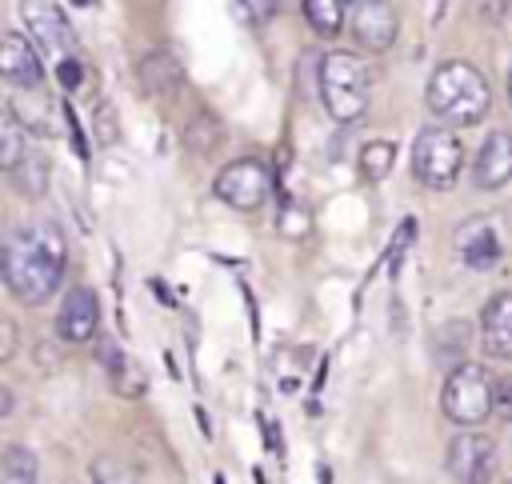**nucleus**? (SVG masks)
<instances>
[{"mask_svg":"<svg viewBox=\"0 0 512 484\" xmlns=\"http://www.w3.org/2000/svg\"><path fill=\"white\" fill-rule=\"evenodd\" d=\"M304 20L316 36H340L344 24H348V8L344 0H304Z\"/></svg>","mask_w":512,"mask_h":484,"instance_id":"nucleus-16","label":"nucleus"},{"mask_svg":"<svg viewBox=\"0 0 512 484\" xmlns=\"http://www.w3.org/2000/svg\"><path fill=\"white\" fill-rule=\"evenodd\" d=\"M348 28H352V36H356L360 48H368V52H388V48L396 44L400 20H396V8H392L388 0H352Z\"/></svg>","mask_w":512,"mask_h":484,"instance_id":"nucleus-9","label":"nucleus"},{"mask_svg":"<svg viewBox=\"0 0 512 484\" xmlns=\"http://www.w3.org/2000/svg\"><path fill=\"white\" fill-rule=\"evenodd\" d=\"M24 156H28V148H24V124L8 112V116H4V124H0V168H4V172H12Z\"/></svg>","mask_w":512,"mask_h":484,"instance_id":"nucleus-19","label":"nucleus"},{"mask_svg":"<svg viewBox=\"0 0 512 484\" xmlns=\"http://www.w3.org/2000/svg\"><path fill=\"white\" fill-rule=\"evenodd\" d=\"M508 100H512V72H508Z\"/></svg>","mask_w":512,"mask_h":484,"instance_id":"nucleus-28","label":"nucleus"},{"mask_svg":"<svg viewBox=\"0 0 512 484\" xmlns=\"http://www.w3.org/2000/svg\"><path fill=\"white\" fill-rule=\"evenodd\" d=\"M92 484H136V476H132L128 464H120L112 456H100V460H92Z\"/></svg>","mask_w":512,"mask_h":484,"instance_id":"nucleus-21","label":"nucleus"},{"mask_svg":"<svg viewBox=\"0 0 512 484\" xmlns=\"http://www.w3.org/2000/svg\"><path fill=\"white\" fill-rule=\"evenodd\" d=\"M452 244H456V256H460L468 268H476V272L496 268L500 256H504V240H500L492 216H468V220L456 228Z\"/></svg>","mask_w":512,"mask_h":484,"instance_id":"nucleus-10","label":"nucleus"},{"mask_svg":"<svg viewBox=\"0 0 512 484\" xmlns=\"http://www.w3.org/2000/svg\"><path fill=\"white\" fill-rule=\"evenodd\" d=\"M512 180V132L496 128L484 136L476 160H472V184L480 192H496Z\"/></svg>","mask_w":512,"mask_h":484,"instance_id":"nucleus-12","label":"nucleus"},{"mask_svg":"<svg viewBox=\"0 0 512 484\" xmlns=\"http://www.w3.org/2000/svg\"><path fill=\"white\" fill-rule=\"evenodd\" d=\"M392 160H396V144L392 140H372V144H364L360 148V172H364V180H384L388 172H392Z\"/></svg>","mask_w":512,"mask_h":484,"instance_id":"nucleus-18","label":"nucleus"},{"mask_svg":"<svg viewBox=\"0 0 512 484\" xmlns=\"http://www.w3.org/2000/svg\"><path fill=\"white\" fill-rule=\"evenodd\" d=\"M424 100L432 108L436 120L444 124H480L492 108V88L484 80L480 68H472L468 60H444L432 76H428V88H424Z\"/></svg>","mask_w":512,"mask_h":484,"instance_id":"nucleus-2","label":"nucleus"},{"mask_svg":"<svg viewBox=\"0 0 512 484\" xmlns=\"http://www.w3.org/2000/svg\"><path fill=\"white\" fill-rule=\"evenodd\" d=\"M8 176H12V184H16L20 196L36 200V196H44V188H48V160H44L40 152H28Z\"/></svg>","mask_w":512,"mask_h":484,"instance_id":"nucleus-17","label":"nucleus"},{"mask_svg":"<svg viewBox=\"0 0 512 484\" xmlns=\"http://www.w3.org/2000/svg\"><path fill=\"white\" fill-rule=\"evenodd\" d=\"M368 96H372V80L368 68L356 52L332 48L320 60V104L336 124H352L368 112Z\"/></svg>","mask_w":512,"mask_h":484,"instance_id":"nucleus-3","label":"nucleus"},{"mask_svg":"<svg viewBox=\"0 0 512 484\" xmlns=\"http://www.w3.org/2000/svg\"><path fill=\"white\" fill-rule=\"evenodd\" d=\"M440 408L452 424L460 428H480L492 412H496V376L476 364V360H464L448 372L444 388H440Z\"/></svg>","mask_w":512,"mask_h":484,"instance_id":"nucleus-4","label":"nucleus"},{"mask_svg":"<svg viewBox=\"0 0 512 484\" xmlns=\"http://www.w3.org/2000/svg\"><path fill=\"white\" fill-rule=\"evenodd\" d=\"M76 4H80V8H88V4H96V0H76Z\"/></svg>","mask_w":512,"mask_h":484,"instance_id":"nucleus-27","label":"nucleus"},{"mask_svg":"<svg viewBox=\"0 0 512 484\" xmlns=\"http://www.w3.org/2000/svg\"><path fill=\"white\" fill-rule=\"evenodd\" d=\"M236 8H240V16L248 24H264L276 12V0H236Z\"/></svg>","mask_w":512,"mask_h":484,"instance_id":"nucleus-22","label":"nucleus"},{"mask_svg":"<svg viewBox=\"0 0 512 484\" xmlns=\"http://www.w3.org/2000/svg\"><path fill=\"white\" fill-rule=\"evenodd\" d=\"M68 268L64 232L52 220L16 224L4 240V284L20 304H44L56 296Z\"/></svg>","mask_w":512,"mask_h":484,"instance_id":"nucleus-1","label":"nucleus"},{"mask_svg":"<svg viewBox=\"0 0 512 484\" xmlns=\"http://www.w3.org/2000/svg\"><path fill=\"white\" fill-rule=\"evenodd\" d=\"M480 344L496 360L512 356V292H496L480 308Z\"/></svg>","mask_w":512,"mask_h":484,"instance_id":"nucleus-14","label":"nucleus"},{"mask_svg":"<svg viewBox=\"0 0 512 484\" xmlns=\"http://www.w3.org/2000/svg\"><path fill=\"white\" fill-rule=\"evenodd\" d=\"M136 80L144 88V96H156V100H168L180 84H184V72H180V60L168 52V48H156L140 60L136 68Z\"/></svg>","mask_w":512,"mask_h":484,"instance_id":"nucleus-15","label":"nucleus"},{"mask_svg":"<svg viewBox=\"0 0 512 484\" xmlns=\"http://www.w3.org/2000/svg\"><path fill=\"white\" fill-rule=\"evenodd\" d=\"M20 20H24V28H28V36H32V44L36 48H44V52H52V56H72V24L64 20V12H60V4H52V0H20Z\"/></svg>","mask_w":512,"mask_h":484,"instance_id":"nucleus-8","label":"nucleus"},{"mask_svg":"<svg viewBox=\"0 0 512 484\" xmlns=\"http://www.w3.org/2000/svg\"><path fill=\"white\" fill-rule=\"evenodd\" d=\"M0 328H4V348H0V360H12V352H16V328H12V320H4Z\"/></svg>","mask_w":512,"mask_h":484,"instance_id":"nucleus-25","label":"nucleus"},{"mask_svg":"<svg viewBox=\"0 0 512 484\" xmlns=\"http://www.w3.org/2000/svg\"><path fill=\"white\" fill-rule=\"evenodd\" d=\"M504 484H512V480H504Z\"/></svg>","mask_w":512,"mask_h":484,"instance_id":"nucleus-29","label":"nucleus"},{"mask_svg":"<svg viewBox=\"0 0 512 484\" xmlns=\"http://www.w3.org/2000/svg\"><path fill=\"white\" fill-rule=\"evenodd\" d=\"M460 168H464V144H460L456 132L432 124V128H424V132L416 136V144H412V176H416L424 188L448 192V188L456 184Z\"/></svg>","mask_w":512,"mask_h":484,"instance_id":"nucleus-5","label":"nucleus"},{"mask_svg":"<svg viewBox=\"0 0 512 484\" xmlns=\"http://www.w3.org/2000/svg\"><path fill=\"white\" fill-rule=\"evenodd\" d=\"M212 192L228 204V208H240V212H256L268 192H272V172L260 156H240L232 164H224L212 180Z\"/></svg>","mask_w":512,"mask_h":484,"instance_id":"nucleus-6","label":"nucleus"},{"mask_svg":"<svg viewBox=\"0 0 512 484\" xmlns=\"http://www.w3.org/2000/svg\"><path fill=\"white\" fill-rule=\"evenodd\" d=\"M0 76L16 88H40L44 80V64H40V52L32 48L28 36L20 32H8L0 40Z\"/></svg>","mask_w":512,"mask_h":484,"instance_id":"nucleus-13","label":"nucleus"},{"mask_svg":"<svg viewBox=\"0 0 512 484\" xmlns=\"http://www.w3.org/2000/svg\"><path fill=\"white\" fill-rule=\"evenodd\" d=\"M496 460H500L496 440L476 428H460L444 452V468H448L452 484H488L496 476Z\"/></svg>","mask_w":512,"mask_h":484,"instance_id":"nucleus-7","label":"nucleus"},{"mask_svg":"<svg viewBox=\"0 0 512 484\" xmlns=\"http://www.w3.org/2000/svg\"><path fill=\"white\" fill-rule=\"evenodd\" d=\"M76 80H80V64H76L72 56H64V60H60V84H68V88H72Z\"/></svg>","mask_w":512,"mask_h":484,"instance_id":"nucleus-24","label":"nucleus"},{"mask_svg":"<svg viewBox=\"0 0 512 484\" xmlns=\"http://www.w3.org/2000/svg\"><path fill=\"white\" fill-rule=\"evenodd\" d=\"M96 328H100V300H96V292L84 288V284L68 288V292H64V304H60V312H56V332H60V340H68V344H88V340L96 336Z\"/></svg>","mask_w":512,"mask_h":484,"instance_id":"nucleus-11","label":"nucleus"},{"mask_svg":"<svg viewBox=\"0 0 512 484\" xmlns=\"http://www.w3.org/2000/svg\"><path fill=\"white\" fill-rule=\"evenodd\" d=\"M496 412L512 420V376H496Z\"/></svg>","mask_w":512,"mask_h":484,"instance_id":"nucleus-23","label":"nucleus"},{"mask_svg":"<svg viewBox=\"0 0 512 484\" xmlns=\"http://www.w3.org/2000/svg\"><path fill=\"white\" fill-rule=\"evenodd\" d=\"M4 476L12 484H36V456L24 444H8L4 448Z\"/></svg>","mask_w":512,"mask_h":484,"instance_id":"nucleus-20","label":"nucleus"},{"mask_svg":"<svg viewBox=\"0 0 512 484\" xmlns=\"http://www.w3.org/2000/svg\"><path fill=\"white\" fill-rule=\"evenodd\" d=\"M0 416H12V392L0 388Z\"/></svg>","mask_w":512,"mask_h":484,"instance_id":"nucleus-26","label":"nucleus"}]
</instances>
